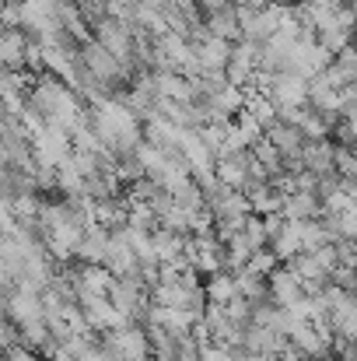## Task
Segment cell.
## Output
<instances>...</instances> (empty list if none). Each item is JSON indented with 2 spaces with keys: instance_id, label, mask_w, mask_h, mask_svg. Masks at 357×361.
<instances>
[{
  "instance_id": "cell-5",
  "label": "cell",
  "mask_w": 357,
  "mask_h": 361,
  "mask_svg": "<svg viewBox=\"0 0 357 361\" xmlns=\"http://www.w3.org/2000/svg\"><path fill=\"white\" fill-rule=\"evenodd\" d=\"M109 239H113V232H109V228H102V225H88L84 239H81V245H77L74 263L102 267V263H106V252H109Z\"/></svg>"
},
{
  "instance_id": "cell-6",
  "label": "cell",
  "mask_w": 357,
  "mask_h": 361,
  "mask_svg": "<svg viewBox=\"0 0 357 361\" xmlns=\"http://www.w3.org/2000/svg\"><path fill=\"white\" fill-rule=\"evenodd\" d=\"M203 291H207V305H228L238 298V284H235V274L228 270H218L203 281Z\"/></svg>"
},
{
  "instance_id": "cell-2",
  "label": "cell",
  "mask_w": 357,
  "mask_h": 361,
  "mask_svg": "<svg viewBox=\"0 0 357 361\" xmlns=\"http://www.w3.org/2000/svg\"><path fill=\"white\" fill-rule=\"evenodd\" d=\"M70 154H74L70 133L60 130V126H53V123H46V126L32 137V158H35V165H42V169H60L63 161H70Z\"/></svg>"
},
{
  "instance_id": "cell-4",
  "label": "cell",
  "mask_w": 357,
  "mask_h": 361,
  "mask_svg": "<svg viewBox=\"0 0 357 361\" xmlns=\"http://www.w3.org/2000/svg\"><path fill=\"white\" fill-rule=\"evenodd\" d=\"M28 49H32V39L21 28H4L0 32V67L4 71H25L28 67Z\"/></svg>"
},
{
  "instance_id": "cell-7",
  "label": "cell",
  "mask_w": 357,
  "mask_h": 361,
  "mask_svg": "<svg viewBox=\"0 0 357 361\" xmlns=\"http://www.w3.org/2000/svg\"><path fill=\"white\" fill-rule=\"evenodd\" d=\"M18 225V214H14V200L11 197H0V235H11Z\"/></svg>"
},
{
  "instance_id": "cell-9",
  "label": "cell",
  "mask_w": 357,
  "mask_h": 361,
  "mask_svg": "<svg viewBox=\"0 0 357 361\" xmlns=\"http://www.w3.org/2000/svg\"><path fill=\"white\" fill-rule=\"evenodd\" d=\"M4 358H7V351H0V361H4Z\"/></svg>"
},
{
  "instance_id": "cell-8",
  "label": "cell",
  "mask_w": 357,
  "mask_h": 361,
  "mask_svg": "<svg viewBox=\"0 0 357 361\" xmlns=\"http://www.w3.org/2000/svg\"><path fill=\"white\" fill-rule=\"evenodd\" d=\"M351 49H357V28H354V35H351Z\"/></svg>"
},
{
  "instance_id": "cell-3",
  "label": "cell",
  "mask_w": 357,
  "mask_h": 361,
  "mask_svg": "<svg viewBox=\"0 0 357 361\" xmlns=\"http://www.w3.org/2000/svg\"><path fill=\"white\" fill-rule=\"evenodd\" d=\"M203 28H207L211 39H221V42L235 46L242 39V14H238L235 4H218V7L203 11Z\"/></svg>"
},
{
  "instance_id": "cell-1",
  "label": "cell",
  "mask_w": 357,
  "mask_h": 361,
  "mask_svg": "<svg viewBox=\"0 0 357 361\" xmlns=\"http://www.w3.org/2000/svg\"><path fill=\"white\" fill-rule=\"evenodd\" d=\"M99 341L116 361H151V337L140 323H123L119 330L102 334Z\"/></svg>"
}]
</instances>
